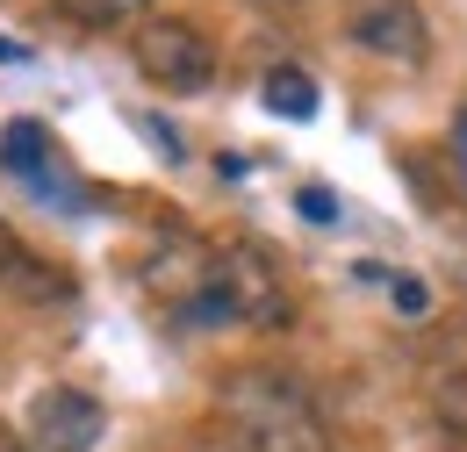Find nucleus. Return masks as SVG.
I'll return each mask as SVG.
<instances>
[{
    "label": "nucleus",
    "mask_w": 467,
    "mask_h": 452,
    "mask_svg": "<svg viewBox=\"0 0 467 452\" xmlns=\"http://www.w3.org/2000/svg\"><path fill=\"white\" fill-rule=\"evenodd\" d=\"M87 29H130V22H144L151 15V0H65Z\"/></svg>",
    "instance_id": "nucleus-10"
},
{
    "label": "nucleus",
    "mask_w": 467,
    "mask_h": 452,
    "mask_svg": "<svg viewBox=\"0 0 467 452\" xmlns=\"http://www.w3.org/2000/svg\"><path fill=\"white\" fill-rule=\"evenodd\" d=\"M7 244H15V237H7V230H0V266H7Z\"/></svg>",
    "instance_id": "nucleus-16"
},
{
    "label": "nucleus",
    "mask_w": 467,
    "mask_h": 452,
    "mask_svg": "<svg viewBox=\"0 0 467 452\" xmlns=\"http://www.w3.org/2000/svg\"><path fill=\"white\" fill-rule=\"evenodd\" d=\"M346 36L367 57L403 65V72H417L431 57V22L417 0H346Z\"/></svg>",
    "instance_id": "nucleus-4"
},
{
    "label": "nucleus",
    "mask_w": 467,
    "mask_h": 452,
    "mask_svg": "<svg viewBox=\"0 0 467 452\" xmlns=\"http://www.w3.org/2000/svg\"><path fill=\"white\" fill-rule=\"evenodd\" d=\"M187 452H237V446H231V438H194Z\"/></svg>",
    "instance_id": "nucleus-13"
},
{
    "label": "nucleus",
    "mask_w": 467,
    "mask_h": 452,
    "mask_svg": "<svg viewBox=\"0 0 467 452\" xmlns=\"http://www.w3.org/2000/svg\"><path fill=\"white\" fill-rule=\"evenodd\" d=\"M295 201H302V216H309V223H338V194H331V187H302Z\"/></svg>",
    "instance_id": "nucleus-11"
},
{
    "label": "nucleus",
    "mask_w": 467,
    "mask_h": 452,
    "mask_svg": "<svg viewBox=\"0 0 467 452\" xmlns=\"http://www.w3.org/2000/svg\"><path fill=\"white\" fill-rule=\"evenodd\" d=\"M209 273L223 281L237 324H259V331H288V324H295V302H288V287H281V273H274V259H266V252L231 244V252H216V259H209Z\"/></svg>",
    "instance_id": "nucleus-6"
},
{
    "label": "nucleus",
    "mask_w": 467,
    "mask_h": 452,
    "mask_svg": "<svg viewBox=\"0 0 467 452\" xmlns=\"http://www.w3.org/2000/svg\"><path fill=\"white\" fill-rule=\"evenodd\" d=\"M0 452H29V438L22 431H0Z\"/></svg>",
    "instance_id": "nucleus-14"
},
{
    "label": "nucleus",
    "mask_w": 467,
    "mask_h": 452,
    "mask_svg": "<svg viewBox=\"0 0 467 452\" xmlns=\"http://www.w3.org/2000/svg\"><path fill=\"white\" fill-rule=\"evenodd\" d=\"M0 166H7V180H22L36 201H51V209H79L87 194H79V180L65 172V151L58 137L44 129V122H29V115H15L7 129H0Z\"/></svg>",
    "instance_id": "nucleus-5"
},
{
    "label": "nucleus",
    "mask_w": 467,
    "mask_h": 452,
    "mask_svg": "<svg viewBox=\"0 0 467 452\" xmlns=\"http://www.w3.org/2000/svg\"><path fill=\"white\" fill-rule=\"evenodd\" d=\"M0 287L15 294V302H29V309H65L72 302V281H65L51 259H36V252H22V244H7V266H0Z\"/></svg>",
    "instance_id": "nucleus-7"
},
{
    "label": "nucleus",
    "mask_w": 467,
    "mask_h": 452,
    "mask_svg": "<svg viewBox=\"0 0 467 452\" xmlns=\"http://www.w3.org/2000/svg\"><path fill=\"white\" fill-rule=\"evenodd\" d=\"M461 144H467V122H461Z\"/></svg>",
    "instance_id": "nucleus-17"
},
{
    "label": "nucleus",
    "mask_w": 467,
    "mask_h": 452,
    "mask_svg": "<svg viewBox=\"0 0 467 452\" xmlns=\"http://www.w3.org/2000/svg\"><path fill=\"white\" fill-rule=\"evenodd\" d=\"M252 7H302V0H252Z\"/></svg>",
    "instance_id": "nucleus-15"
},
{
    "label": "nucleus",
    "mask_w": 467,
    "mask_h": 452,
    "mask_svg": "<svg viewBox=\"0 0 467 452\" xmlns=\"http://www.w3.org/2000/svg\"><path fill=\"white\" fill-rule=\"evenodd\" d=\"M137 72L151 79V87H166V94H202V87H216V44L194 29V22H180V15H144V29H137Z\"/></svg>",
    "instance_id": "nucleus-2"
},
{
    "label": "nucleus",
    "mask_w": 467,
    "mask_h": 452,
    "mask_svg": "<svg viewBox=\"0 0 467 452\" xmlns=\"http://www.w3.org/2000/svg\"><path fill=\"white\" fill-rule=\"evenodd\" d=\"M259 101L274 115H288V122H309V115H317V79L295 72V65H274V72L259 79Z\"/></svg>",
    "instance_id": "nucleus-8"
},
{
    "label": "nucleus",
    "mask_w": 467,
    "mask_h": 452,
    "mask_svg": "<svg viewBox=\"0 0 467 452\" xmlns=\"http://www.w3.org/2000/svg\"><path fill=\"white\" fill-rule=\"evenodd\" d=\"M431 416H439L453 438H467V366H439V374H431Z\"/></svg>",
    "instance_id": "nucleus-9"
},
{
    "label": "nucleus",
    "mask_w": 467,
    "mask_h": 452,
    "mask_svg": "<svg viewBox=\"0 0 467 452\" xmlns=\"http://www.w3.org/2000/svg\"><path fill=\"white\" fill-rule=\"evenodd\" d=\"M389 294H396V309H403L410 324H417V316L431 309V294H424V287H417V281H389Z\"/></svg>",
    "instance_id": "nucleus-12"
},
{
    "label": "nucleus",
    "mask_w": 467,
    "mask_h": 452,
    "mask_svg": "<svg viewBox=\"0 0 467 452\" xmlns=\"http://www.w3.org/2000/svg\"><path fill=\"white\" fill-rule=\"evenodd\" d=\"M216 409L237 452H331V424L288 366H231Z\"/></svg>",
    "instance_id": "nucleus-1"
},
{
    "label": "nucleus",
    "mask_w": 467,
    "mask_h": 452,
    "mask_svg": "<svg viewBox=\"0 0 467 452\" xmlns=\"http://www.w3.org/2000/svg\"><path fill=\"white\" fill-rule=\"evenodd\" d=\"M22 438L29 452H101L109 438V409L101 396H87V388H36L29 409H22Z\"/></svg>",
    "instance_id": "nucleus-3"
}]
</instances>
